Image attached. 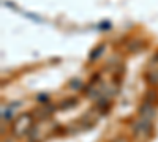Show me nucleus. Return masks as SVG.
<instances>
[{
	"label": "nucleus",
	"instance_id": "nucleus-1",
	"mask_svg": "<svg viewBox=\"0 0 158 142\" xmlns=\"http://www.w3.org/2000/svg\"><path fill=\"white\" fill-rule=\"evenodd\" d=\"M32 114H24L16 120V123L13 125V133L16 136H24L30 131L32 128Z\"/></svg>",
	"mask_w": 158,
	"mask_h": 142
},
{
	"label": "nucleus",
	"instance_id": "nucleus-2",
	"mask_svg": "<svg viewBox=\"0 0 158 142\" xmlns=\"http://www.w3.org/2000/svg\"><path fill=\"white\" fill-rule=\"evenodd\" d=\"M146 79L150 85H158V67H152L146 73Z\"/></svg>",
	"mask_w": 158,
	"mask_h": 142
},
{
	"label": "nucleus",
	"instance_id": "nucleus-3",
	"mask_svg": "<svg viewBox=\"0 0 158 142\" xmlns=\"http://www.w3.org/2000/svg\"><path fill=\"white\" fill-rule=\"evenodd\" d=\"M103 49H104V46H100V47H98L97 51H94V52H92V57H90V60H95V59H98V57H100L98 54L101 52Z\"/></svg>",
	"mask_w": 158,
	"mask_h": 142
},
{
	"label": "nucleus",
	"instance_id": "nucleus-4",
	"mask_svg": "<svg viewBox=\"0 0 158 142\" xmlns=\"http://www.w3.org/2000/svg\"><path fill=\"white\" fill-rule=\"evenodd\" d=\"M152 62H153V63H158V52H156V54L153 55V59H152Z\"/></svg>",
	"mask_w": 158,
	"mask_h": 142
}]
</instances>
